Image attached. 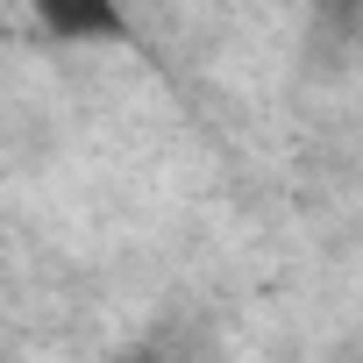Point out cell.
<instances>
[{"label":"cell","mask_w":363,"mask_h":363,"mask_svg":"<svg viewBox=\"0 0 363 363\" xmlns=\"http://www.w3.org/2000/svg\"><path fill=\"white\" fill-rule=\"evenodd\" d=\"M29 15L50 43H128L121 0H29Z\"/></svg>","instance_id":"1"},{"label":"cell","mask_w":363,"mask_h":363,"mask_svg":"<svg viewBox=\"0 0 363 363\" xmlns=\"http://www.w3.org/2000/svg\"><path fill=\"white\" fill-rule=\"evenodd\" d=\"M320 8H328V15H356V8H363V0H320Z\"/></svg>","instance_id":"2"}]
</instances>
